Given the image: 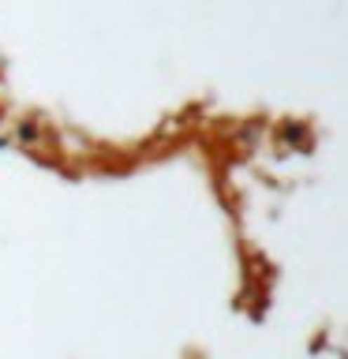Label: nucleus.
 Masks as SVG:
<instances>
[{
	"label": "nucleus",
	"mask_w": 348,
	"mask_h": 359,
	"mask_svg": "<svg viewBox=\"0 0 348 359\" xmlns=\"http://www.w3.org/2000/svg\"><path fill=\"white\" fill-rule=\"evenodd\" d=\"M300 135H307V123H285L281 128V139H288V142H296Z\"/></svg>",
	"instance_id": "1"
},
{
	"label": "nucleus",
	"mask_w": 348,
	"mask_h": 359,
	"mask_svg": "<svg viewBox=\"0 0 348 359\" xmlns=\"http://www.w3.org/2000/svg\"><path fill=\"white\" fill-rule=\"evenodd\" d=\"M19 139H22V142H34V139H38V128H34L30 120H22V123H19Z\"/></svg>",
	"instance_id": "2"
}]
</instances>
